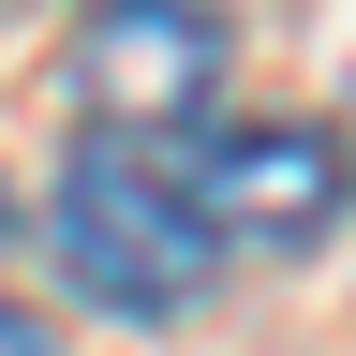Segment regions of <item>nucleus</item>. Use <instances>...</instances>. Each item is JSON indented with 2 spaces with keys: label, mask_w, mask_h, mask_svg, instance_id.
I'll return each mask as SVG.
<instances>
[{
  "label": "nucleus",
  "mask_w": 356,
  "mask_h": 356,
  "mask_svg": "<svg viewBox=\"0 0 356 356\" xmlns=\"http://www.w3.org/2000/svg\"><path fill=\"white\" fill-rule=\"evenodd\" d=\"M193 208H208L222 252H312V238L356 208V163L327 149V134H297V119L208 134V149H193Z\"/></svg>",
  "instance_id": "7ed1b4c3"
},
{
  "label": "nucleus",
  "mask_w": 356,
  "mask_h": 356,
  "mask_svg": "<svg viewBox=\"0 0 356 356\" xmlns=\"http://www.w3.org/2000/svg\"><path fill=\"white\" fill-rule=\"evenodd\" d=\"M0 222H15V208H0Z\"/></svg>",
  "instance_id": "423d86ee"
},
{
  "label": "nucleus",
  "mask_w": 356,
  "mask_h": 356,
  "mask_svg": "<svg viewBox=\"0 0 356 356\" xmlns=\"http://www.w3.org/2000/svg\"><path fill=\"white\" fill-rule=\"evenodd\" d=\"M0 356H60V341H44V327H30V312H15V297H0Z\"/></svg>",
  "instance_id": "20e7f679"
},
{
  "label": "nucleus",
  "mask_w": 356,
  "mask_h": 356,
  "mask_svg": "<svg viewBox=\"0 0 356 356\" xmlns=\"http://www.w3.org/2000/svg\"><path fill=\"white\" fill-rule=\"evenodd\" d=\"M0 15H30V0H0Z\"/></svg>",
  "instance_id": "39448f33"
},
{
  "label": "nucleus",
  "mask_w": 356,
  "mask_h": 356,
  "mask_svg": "<svg viewBox=\"0 0 356 356\" xmlns=\"http://www.w3.org/2000/svg\"><path fill=\"white\" fill-rule=\"evenodd\" d=\"M222 104V0H89L74 15V119L149 149Z\"/></svg>",
  "instance_id": "f03ea898"
},
{
  "label": "nucleus",
  "mask_w": 356,
  "mask_h": 356,
  "mask_svg": "<svg viewBox=\"0 0 356 356\" xmlns=\"http://www.w3.org/2000/svg\"><path fill=\"white\" fill-rule=\"evenodd\" d=\"M44 238H60V282L89 312H119V327H178V312L208 297V208H193V163L163 149H119V134H89L60 163V208H44Z\"/></svg>",
  "instance_id": "f257e3e1"
}]
</instances>
